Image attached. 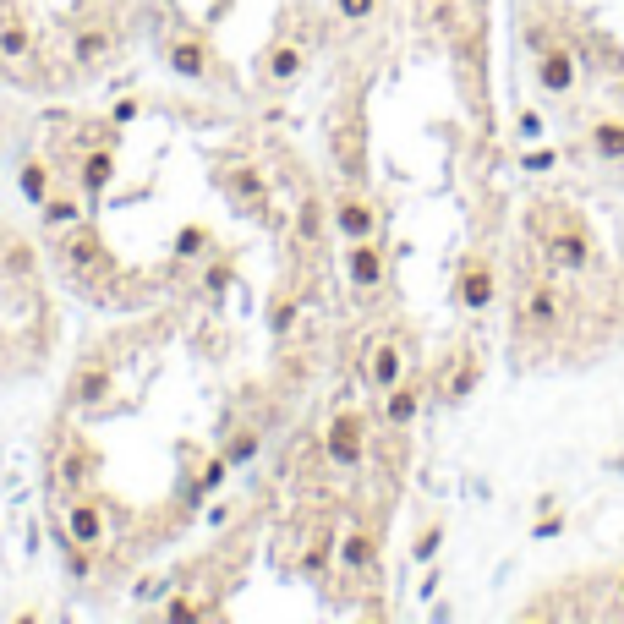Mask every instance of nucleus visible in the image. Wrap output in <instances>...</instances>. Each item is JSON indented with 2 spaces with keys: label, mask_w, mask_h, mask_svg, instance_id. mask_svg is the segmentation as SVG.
<instances>
[{
  "label": "nucleus",
  "mask_w": 624,
  "mask_h": 624,
  "mask_svg": "<svg viewBox=\"0 0 624 624\" xmlns=\"http://www.w3.org/2000/svg\"><path fill=\"white\" fill-rule=\"evenodd\" d=\"M455 291H460V302H466L471 312L493 307V296H499V274H493V263L488 258H466V263H460Z\"/></svg>",
  "instance_id": "20e7f679"
},
{
  "label": "nucleus",
  "mask_w": 624,
  "mask_h": 624,
  "mask_svg": "<svg viewBox=\"0 0 624 624\" xmlns=\"http://www.w3.org/2000/svg\"><path fill=\"white\" fill-rule=\"evenodd\" d=\"M411 416H416V384L400 378L395 395H389V422H411Z\"/></svg>",
  "instance_id": "1a4fd4ad"
},
{
  "label": "nucleus",
  "mask_w": 624,
  "mask_h": 624,
  "mask_svg": "<svg viewBox=\"0 0 624 624\" xmlns=\"http://www.w3.org/2000/svg\"><path fill=\"white\" fill-rule=\"evenodd\" d=\"M351 274H356L362 285H378V280H384V252H378V247H356Z\"/></svg>",
  "instance_id": "6e6552de"
},
{
  "label": "nucleus",
  "mask_w": 624,
  "mask_h": 624,
  "mask_svg": "<svg viewBox=\"0 0 624 624\" xmlns=\"http://www.w3.org/2000/svg\"><path fill=\"white\" fill-rule=\"evenodd\" d=\"M614 597H619V608H624V570L614 575Z\"/></svg>",
  "instance_id": "f8f14e48"
},
{
  "label": "nucleus",
  "mask_w": 624,
  "mask_h": 624,
  "mask_svg": "<svg viewBox=\"0 0 624 624\" xmlns=\"http://www.w3.org/2000/svg\"><path fill=\"white\" fill-rule=\"evenodd\" d=\"M531 50H537V88H542V94H553V99L570 94L575 77H581V55H575V44L531 28Z\"/></svg>",
  "instance_id": "f03ea898"
},
{
  "label": "nucleus",
  "mask_w": 624,
  "mask_h": 624,
  "mask_svg": "<svg viewBox=\"0 0 624 624\" xmlns=\"http://www.w3.org/2000/svg\"><path fill=\"white\" fill-rule=\"evenodd\" d=\"M477 378H482V362L466 351V356H460V367H449V378H444V400H466Z\"/></svg>",
  "instance_id": "423d86ee"
},
{
  "label": "nucleus",
  "mask_w": 624,
  "mask_h": 624,
  "mask_svg": "<svg viewBox=\"0 0 624 624\" xmlns=\"http://www.w3.org/2000/svg\"><path fill=\"white\" fill-rule=\"evenodd\" d=\"M367 378H373V384L378 389H395L400 384V345H378V351H373V367H367Z\"/></svg>",
  "instance_id": "0eeeda50"
},
{
  "label": "nucleus",
  "mask_w": 624,
  "mask_h": 624,
  "mask_svg": "<svg viewBox=\"0 0 624 624\" xmlns=\"http://www.w3.org/2000/svg\"><path fill=\"white\" fill-rule=\"evenodd\" d=\"M559 159H553V148H537V154H526V170H553Z\"/></svg>",
  "instance_id": "9d476101"
},
{
  "label": "nucleus",
  "mask_w": 624,
  "mask_h": 624,
  "mask_svg": "<svg viewBox=\"0 0 624 624\" xmlns=\"http://www.w3.org/2000/svg\"><path fill=\"white\" fill-rule=\"evenodd\" d=\"M542 258H548L559 274H586V269L597 263V236H592V225H586L581 214H570V208H564L559 225L542 230Z\"/></svg>",
  "instance_id": "f257e3e1"
},
{
  "label": "nucleus",
  "mask_w": 624,
  "mask_h": 624,
  "mask_svg": "<svg viewBox=\"0 0 624 624\" xmlns=\"http://www.w3.org/2000/svg\"><path fill=\"white\" fill-rule=\"evenodd\" d=\"M520 132H526V137H537V132H542V121H537V110H526V115H520Z\"/></svg>",
  "instance_id": "9b49d317"
},
{
  "label": "nucleus",
  "mask_w": 624,
  "mask_h": 624,
  "mask_svg": "<svg viewBox=\"0 0 624 624\" xmlns=\"http://www.w3.org/2000/svg\"><path fill=\"white\" fill-rule=\"evenodd\" d=\"M586 148L597 159H608V165H624V115H597L586 126Z\"/></svg>",
  "instance_id": "39448f33"
},
{
  "label": "nucleus",
  "mask_w": 624,
  "mask_h": 624,
  "mask_svg": "<svg viewBox=\"0 0 624 624\" xmlns=\"http://www.w3.org/2000/svg\"><path fill=\"white\" fill-rule=\"evenodd\" d=\"M559 323V285L553 280H531L520 291V329L537 334V329H553Z\"/></svg>",
  "instance_id": "7ed1b4c3"
}]
</instances>
